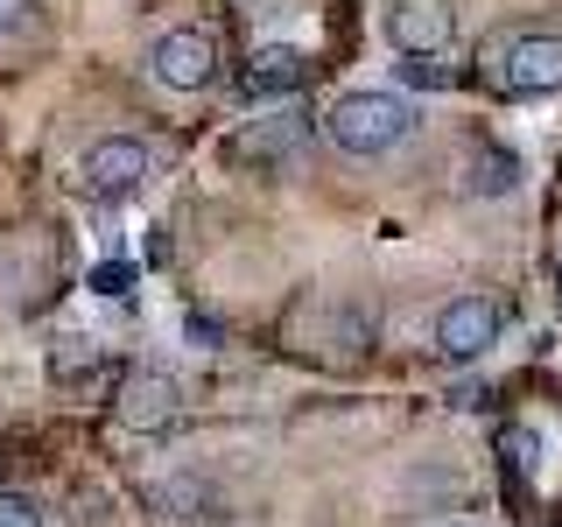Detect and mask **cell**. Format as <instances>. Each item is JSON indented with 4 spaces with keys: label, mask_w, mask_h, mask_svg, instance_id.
<instances>
[{
    "label": "cell",
    "mask_w": 562,
    "mask_h": 527,
    "mask_svg": "<svg viewBox=\"0 0 562 527\" xmlns=\"http://www.w3.org/2000/svg\"><path fill=\"white\" fill-rule=\"evenodd\" d=\"M176 408H183V394H176V380H169V373H127V380H120V401H113L120 429H134V436L169 429Z\"/></svg>",
    "instance_id": "7"
},
{
    "label": "cell",
    "mask_w": 562,
    "mask_h": 527,
    "mask_svg": "<svg viewBox=\"0 0 562 527\" xmlns=\"http://www.w3.org/2000/svg\"><path fill=\"white\" fill-rule=\"evenodd\" d=\"M499 450H506V464H514L520 479H535V471H541V436L527 429V422H520V429H506V436H499Z\"/></svg>",
    "instance_id": "10"
},
{
    "label": "cell",
    "mask_w": 562,
    "mask_h": 527,
    "mask_svg": "<svg viewBox=\"0 0 562 527\" xmlns=\"http://www.w3.org/2000/svg\"><path fill=\"white\" fill-rule=\"evenodd\" d=\"M92 289L99 295H127L134 289V268H127V260H99V268H92Z\"/></svg>",
    "instance_id": "12"
},
{
    "label": "cell",
    "mask_w": 562,
    "mask_h": 527,
    "mask_svg": "<svg viewBox=\"0 0 562 527\" xmlns=\"http://www.w3.org/2000/svg\"><path fill=\"white\" fill-rule=\"evenodd\" d=\"M386 35H394L401 57L429 64V57H443V49H450L457 8H450V0H394V14H386Z\"/></svg>",
    "instance_id": "6"
},
{
    "label": "cell",
    "mask_w": 562,
    "mask_h": 527,
    "mask_svg": "<svg viewBox=\"0 0 562 527\" xmlns=\"http://www.w3.org/2000/svg\"><path fill=\"white\" fill-rule=\"evenodd\" d=\"M148 70H155V85H169V92H204V85L218 78V35H211V29H169V35H155Z\"/></svg>",
    "instance_id": "4"
},
{
    "label": "cell",
    "mask_w": 562,
    "mask_h": 527,
    "mask_svg": "<svg viewBox=\"0 0 562 527\" xmlns=\"http://www.w3.org/2000/svg\"><path fill=\"white\" fill-rule=\"evenodd\" d=\"M520 176L527 169H520L514 148H479V155H471V169H464V190H471V198H506Z\"/></svg>",
    "instance_id": "9"
},
{
    "label": "cell",
    "mask_w": 562,
    "mask_h": 527,
    "mask_svg": "<svg viewBox=\"0 0 562 527\" xmlns=\"http://www.w3.org/2000/svg\"><path fill=\"white\" fill-rule=\"evenodd\" d=\"M0 527H43V506L29 492H0Z\"/></svg>",
    "instance_id": "11"
},
{
    "label": "cell",
    "mask_w": 562,
    "mask_h": 527,
    "mask_svg": "<svg viewBox=\"0 0 562 527\" xmlns=\"http://www.w3.org/2000/svg\"><path fill=\"white\" fill-rule=\"evenodd\" d=\"M485 78L514 99H541L562 92V35H514L485 57Z\"/></svg>",
    "instance_id": "2"
},
{
    "label": "cell",
    "mask_w": 562,
    "mask_h": 527,
    "mask_svg": "<svg viewBox=\"0 0 562 527\" xmlns=\"http://www.w3.org/2000/svg\"><path fill=\"white\" fill-rule=\"evenodd\" d=\"M450 527H464V520H450Z\"/></svg>",
    "instance_id": "17"
},
{
    "label": "cell",
    "mask_w": 562,
    "mask_h": 527,
    "mask_svg": "<svg viewBox=\"0 0 562 527\" xmlns=\"http://www.w3.org/2000/svg\"><path fill=\"white\" fill-rule=\"evenodd\" d=\"M295 85H303V49H281V43L254 49V57H246V70H239V99H246V105L289 99Z\"/></svg>",
    "instance_id": "8"
},
{
    "label": "cell",
    "mask_w": 562,
    "mask_h": 527,
    "mask_svg": "<svg viewBox=\"0 0 562 527\" xmlns=\"http://www.w3.org/2000/svg\"><path fill=\"white\" fill-rule=\"evenodd\" d=\"M148 169H155V155H148V141L140 134H105L85 148V198H99V204H127L140 183H148Z\"/></svg>",
    "instance_id": "3"
},
{
    "label": "cell",
    "mask_w": 562,
    "mask_h": 527,
    "mask_svg": "<svg viewBox=\"0 0 562 527\" xmlns=\"http://www.w3.org/2000/svg\"><path fill=\"white\" fill-rule=\"evenodd\" d=\"M555 295H562V268H555Z\"/></svg>",
    "instance_id": "16"
},
{
    "label": "cell",
    "mask_w": 562,
    "mask_h": 527,
    "mask_svg": "<svg viewBox=\"0 0 562 527\" xmlns=\"http://www.w3.org/2000/svg\"><path fill=\"white\" fill-rule=\"evenodd\" d=\"M401 78H415V85H450V70H436V64H401Z\"/></svg>",
    "instance_id": "15"
},
{
    "label": "cell",
    "mask_w": 562,
    "mask_h": 527,
    "mask_svg": "<svg viewBox=\"0 0 562 527\" xmlns=\"http://www.w3.org/2000/svg\"><path fill=\"white\" fill-rule=\"evenodd\" d=\"M78 366H92V338H64L49 351V373H78Z\"/></svg>",
    "instance_id": "13"
},
{
    "label": "cell",
    "mask_w": 562,
    "mask_h": 527,
    "mask_svg": "<svg viewBox=\"0 0 562 527\" xmlns=\"http://www.w3.org/2000/svg\"><path fill=\"white\" fill-rule=\"evenodd\" d=\"M22 29H35V0H0V43Z\"/></svg>",
    "instance_id": "14"
},
{
    "label": "cell",
    "mask_w": 562,
    "mask_h": 527,
    "mask_svg": "<svg viewBox=\"0 0 562 527\" xmlns=\"http://www.w3.org/2000/svg\"><path fill=\"white\" fill-rule=\"evenodd\" d=\"M499 345V303L492 295H457V303L436 310V351L443 359H485V351Z\"/></svg>",
    "instance_id": "5"
},
{
    "label": "cell",
    "mask_w": 562,
    "mask_h": 527,
    "mask_svg": "<svg viewBox=\"0 0 562 527\" xmlns=\"http://www.w3.org/2000/svg\"><path fill=\"white\" fill-rule=\"evenodd\" d=\"M324 134L338 141L345 155H386V148H401V141L415 134V105L401 92H345L330 105Z\"/></svg>",
    "instance_id": "1"
}]
</instances>
